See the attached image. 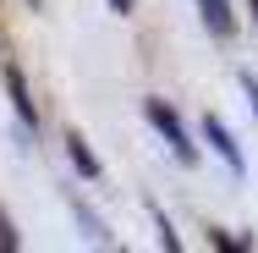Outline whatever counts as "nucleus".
I'll return each mask as SVG.
<instances>
[{
	"label": "nucleus",
	"instance_id": "obj_1",
	"mask_svg": "<svg viewBox=\"0 0 258 253\" xmlns=\"http://www.w3.org/2000/svg\"><path fill=\"white\" fill-rule=\"evenodd\" d=\"M143 110H149V121L159 127V138L176 149V160H181V165H192V160H198V143H187V127H181V116H176L165 99H149Z\"/></svg>",
	"mask_w": 258,
	"mask_h": 253
},
{
	"label": "nucleus",
	"instance_id": "obj_2",
	"mask_svg": "<svg viewBox=\"0 0 258 253\" xmlns=\"http://www.w3.org/2000/svg\"><path fill=\"white\" fill-rule=\"evenodd\" d=\"M204 143H214V154H220V160H225V165H231L236 176L247 171V160H242V149H236V138H231V127H225L220 116H204Z\"/></svg>",
	"mask_w": 258,
	"mask_h": 253
},
{
	"label": "nucleus",
	"instance_id": "obj_3",
	"mask_svg": "<svg viewBox=\"0 0 258 253\" xmlns=\"http://www.w3.org/2000/svg\"><path fill=\"white\" fill-rule=\"evenodd\" d=\"M6 94H11L17 116H22L28 127H39V110H33V99H28V83H22V72H17V66H6Z\"/></svg>",
	"mask_w": 258,
	"mask_h": 253
},
{
	"label": "nucleus",
	"instance_id": "obj_4",
	"mask_svg": "<svg viewBox=\"0 0 258 253\" xmlns=\"http://www.w3.org/2000/svg\"><path fill=\"white\" fill-rule=\"evenodd\" d=\"M66 154H72V165H77L83 176H99V160H94V149L83 143V132H66Z\"/></svg>",
	"mask_w": 258,
	"mask_h": 253
},
{
	"label": "nucleus",
	"instance_id": "obj_5",
	"mask_svg": "<svg viewBox=\"0 0 258 253\" xmlns=\"http://www.w3.org/2000/svg\"><path fill=\"white\" fill-rule=\"evenodd\" d=\"M198 11H204V28H209V33H231V28H236L225 0H198Z\"/></svg>",
	"mask_w": 258,
	"mask_h": 253
},
{
	"label": "nucleus",
	"instance_id": "obj_6",
	"mask_svg": "<svg viewBox=\"0 0 258 253\" xmlns=\"http://www.w3.org/2000/svg\"><path fill=\"white\" fill-rule=\"evenodd\" d=\"M242 94H247V105H253V116H258V77L253 72H242Z\"/></svg>",
	"mask_w": 258,
	"mask_h": 253
},
{
	"label": "nucleus",
	"instance_id": "obj_7",
	"mask_svg": "<svg viewBox=\"0 0 258 253\" xmlns=\"http://www.w3.org/2000/svg\"><path fill=\"white\" fill-rule=\"evenodd\" d=\"M0 248H17V237H11V220L0 215Z\"/></svg>",
	"mask_w": 258,
	"mask_h": 253
},
{
	"label": "nucleus",
	"instance_id": "obj_8",
	"mask_svg": "<svg viewBox=\"0 0 258 253\" xmlns=\"http://www.w3.org/2000/svg\"><path fill=\"white\" fill-rule=\"evenodd\" d=\"M110 6H115V11H132V0H110Z\"/></svg>",
	"mask_w": 258,
	"mask_h": 253
},
{
	"label": "nucleus",
	"instance_id": "obj_9",
	"mask_svg": "<svg viewBox=\"0 0 258 253\" xmlns=\"http://www.w3.org/2000/svg\"><path fill=\"white\" fill-rule=\"evenodd\" d=\"M247 6H253V22H258V0H247Z\"/></svg>",
	"mask_w": 258,
	"mask_h": 253
}]
</instances>
